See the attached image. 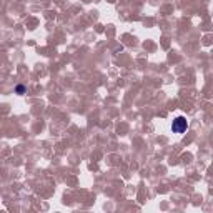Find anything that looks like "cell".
Here are the masks:
<instances>
[{
    "label": "cell",
    "mask_w": 213,
    "mask_h": 213,
    "mask_svg": "<svg viewBox=\"0 0 213 213\" xmlns=\"http://www.w3.org/2000/svg\"><path fill=\"white\" fill-rule=\"evenodd\" d=\"M25 85H17L15 87V93H18V95H22V93H25Z\"/></svg>",
    "instance_id": "2"
},
{
    "label": "cell",
    "mask_w": 213,
    "mask_h": 213,
    "mask_svg": "<svg viewBox=\"0 0 213 213\" xmlns=\"http://www.w3.org/2000/svg\"><path fill=\"white\" fill-rule=\"evenodd\" d=\"M188 128V122L185 117H177L173 122H171V130H173V133H183L187 132Z\"/></svg>",
    "instance_id": "1"
}]
</instances>
